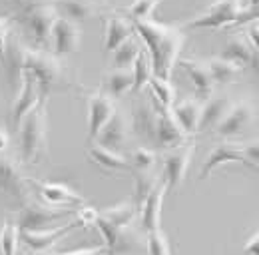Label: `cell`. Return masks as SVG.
<instances>
[{
	"mask_svg": "<svg viewBox=\"0 0 259 255\" xmlns=\"http://www.w3.org/2000/svg\"><path fill=\"white\" fill-rule=\"evenodd\" d=\"M134 34L146 44V54L152 64L154 78L171 80L174 66L180 60V52L186 42V32L176 24H162L154 18L150 20H130Z\"/></svg>",
	"mask_w": 259,
	"mask_h": 255,
	"instance_id": "1",
	"label": "cell"
},
{
	"mask_svg": "<svg viewBox=\"0 0 259 255\" xmlns=\"http://www.w3.org/2000/svg\"><path fill=\"white\" fill-rule=\"evenodd\" d=\"M22 72H28L36 80L42 96H48L50 90L62 88L68 84L64 66L54 54L34 50L28 46H24L22 50Z\"/></svg>",
	"mask_w": 259,
	"mask_h": 255,
	"instance_id": "2",
	"label": "cell"
},
{
	"mask_svg": "<svg viewBox=\"0 0 259 255\" xmlns=\"http://www.w3.org/2000/svg\"><path fill=\"white\" fill-rule=\"evenodd\" d=\"M20 154L28 163H38L46 152L48 138V118H46V96L40 98L38 106L20 122Z\"/></svg>",
	"mask_w": 259,
	"mask_h": 255,
	"instance_id": "3",
	"label": "cell"
},
{
	"mask_svg": "<svg viewBox=\"0 0 259 255\" xmlns=\"http://www.w3.org/2000/svg\"><path fill=\"white\" fill-rule=\"evenodd\" d=\"M251 4H243V2H218L211 4L205 12L197 14L194 20H190L186 24L188 30H199V28H227L229 24L239 26L241 22H251L257 20L255 16H249Z\"/></svg>",
	"mask_w": 259,
	"mask_h": 255,
	"instance_id": "4",
	"label": "cell"
},
{
	"mask_svg": "<svg viewBox=\"0 0 259 255\" xmlns=\"http://www.w3.org/2000/svg\"><path fill=\"white\" fill-rule=\"evenodd\" d=\"M72 214V209H56L48 207L44 203H30L26 201L16 218L18 231H46L52 229V225L64 220Z\"/></svg>",
	"mask_w": 259,
	"mask_h": 255,
	"instance_id": "5",
	"label": "cell"
},
{
	"mask_svg": "<svg viewBox=\"0 0 259 255\" xmlns=\"http://www.w3.org/2000/svg\"><path fill=\"white\" fill-rule=\"evenodd\" d=\"M26 184L32 186L40 201L48 207H64L66 205H86V199L76 193L72 188H68L60 182H46V180H36V178H26Z\"/></svg>",
	"mask_w": 259,
	"mask_h": 255,
	"instance_id": "6",
	"label": "cell"
},
{
	"mask_svg": "<svg viewBox=\"0 0 259 255\" xmlns=\"http://www.w3.org/2000/svg\"><path fill=\"white\" fill-rule=\"evenodd\" d=\"M194 150L195 146L192 142H188L186 146L174 148V150L163 154V167L160 180H162L165 190H176L182 186V182L186 180L192 156H194Z\"/></svg>",
	"mask_w": 259,
	"mask_h": 255,
	"instance_id": "7",
	"label": "cell"
},
{
	"mask_svg": "<svg viewBox=\"0 0 259 255\" xmlns=\"http://www.w3.org/2000/svg\"><path fill=\"white\" fill-rule=\"evenodd\" d=\"M18 18L24 20V24L30 28L36 44L42 46L50 38V32L58 18V12H56L54 4H24L22 14Z\"/></svg>",
	"mask_w": 259,
	"mask_h": 255,
	"instance_id": "8",
	"label": "cell"
},
{
	"mask_svg": "<svg viewBox=\"0 0 259 255\" xmlns=\"http://www.w3.org/2000/svg\"><path fill=\"white\" fill-rule=\"evenodd\" d=\"M40 98H42V94H40V88H38L36 80L28 72H22V76H20V90H18V96H16V100L12 104V112H10L12 126H20V122L38 106Z\"/></svg>",
	"mask_w": 259,
	"mask_h": 255,
	"instance_id": "9",
	"label": "cell"
},
{
	"mask_svg": "<svg viewBox=\"0 0 259 255\" xmlns=\"http://www.w3.org/2000/svg\"><path fill=\"white\" fill-rule=\"evenodd\" d=\"M0 190L12 195L16 201L26 203L28 201V184L14 159L0 154Z\"/></svg>",
	"mask_w": 259,
	"mask_h": 255,
	"instance_id": "10",
	"label": "cell"
},
{
	"mask_svg": "<svg viewBox=\"0 0 259 255\" xmlns=\"http://www.w3.org/2000/svg\"><path fill=\"white\" fill-rule=\"evenodd\" d=\"M128 136H130V122L128 118L116 110L114 116L108 120V124L100 130V134L96 136L94 144L106 148V150H112L116 154H120V150L126 146L128 142Z\"/></svg>",
	"mask_w": 259,
	"mask_h": 255,
	"instance_id": "11",
	"label": "cell"
},
{
	"mask_svg": "<svg viewBox=\"0 0 259 255\" xmlns=\"http://www.w3.org/2000/svg\"><path fill=\"white\" fill-rule=\"evenodd\" d=\"M116 106L114 100L104 92H92L88 96V142L92 144L100 134V130L108 124V120L114 116Z\"/></svg>",
	"mask_w": 259,
	"mask_h": 255,
	"instance_id": "12",
	"label": "cell"
},
{
	"mask_svg": "<svg viewBox=\"0 0 259 255\" xmlns=\"http://www.w3.org/2000/svg\"><path fill=\"white\" fill-rule=\"evenodd\" d=\"M78 225H80L78 222H68L62 227H52V229H46V231H20V239L26 243V247L32 253L46 255L62 237H66Z\"/></svg>",
	"mask_w": 259,
	"mask_h": 255,
	"instance_id": "13",
	"label": "cell"
},
{
	"mask_svg": "<svg viewBox=\"0 0 259 255\" xmlns=\"http://www.w3.org/2000/svg\"><path fill=\"white\" fill-rule=\"evenodd\" d=\"M50 38L54 40V56H68V54H74L80 46V38H82V30H80V24L58 16L52 32H50Z\"/></svg>",
	"mask_w": 259,
	"mask_h": 255,
	"instance_id": "14",
	"label": "cell"
},
{
	"mask_svg": "<svg viewBox=\"0 0 259 255\" xmlns=\"http://www.w3.org/2000/svg\"><path fill=\"white\" fill-rule=\"evenodd\" d=\"M251 120H253V106L247 100H239V102L229 106L227 114L222 118V122L215 126V132L222 138H231V136L241 134Z\"/></svg>",
	"mask_w": 259,
	"mask_h": 255,
	"instance_id": "15",
	"label": "cell"
},
{
	"mask_svg": "<svg viewBox=\"0 0 259 255\" xmlns=\"http://www.w3.org/2000/svg\"><path fill=\"white\" fill-rule=\"evenodd\" d=\"M229 161H241V163L249 165V161L243 156V144H239V142H222V144H218L211 150V154L207 156V159H205L199 178L207 180L218 165H224V163H229Z\"/></svg>",
	"mask_w": 259,
	"mask_h": 255,
	"instance_id": "16",
	"label": "cell"
},
{
	"mask_svg": "<svg viewBox=\"0 0 259 255\" xmlns=\"http://www.w3.org/2000/svg\"><path fill=\"white\" fill-rule=\"evenodd\" d=\"M154 142L160 148H167V150H174V148H180V146L188 144V136L182 132V128L176 124L171 112H165L160 106H158V122H156V138H154Z\"/></svg>",
	"mask_w": 259,
	"mask_h": 255,
	"instance_id": "17",
	"label": "cell"
},
{
	"mask_svg": "<svg viewBox=\"0 0 259 255\" xmlns=\"http://www.w3.org/2000/svg\"><path fill=\"white\" fill-rule=\"evenodd\" d=\"M171 116H174L176 124L182 128V132L186 136H192V134L197 132V126H199L201 102L195 100V98H184V100H180V102L174 104Z\"/></svg>",
	"mask_w": 259,
	"mask_h": 255,
	"instance_id": "18",
	"label": "cell"
},
{
	"mask_svg": "<svg viewBox=\"0 0 259 255\" xmlns=\"http://www.w3.org/2000/svg\"><path fill=\"white\" fill-rule=\"evenodd\" d=\"M106 38H104V50L114 52L118 46H122L126 40L134 36V26L126 16L120 14H110L106 18Z\"/></svg>",
	"mask_w": 259,
	"mask_h": 255,
	"instance_id": "19",
	"label": "cell"
},
{
	"mask_svg": "<svg viewBox=\"0 0 259 255\" xmlns=\"http://www.w3.org/2000/svg\"><path fill=\"white\" fill-rule=\"evenodd\" d=\"M178 66H180L182 70H186V72H188V76L192 78V82H194L197 94L203 96V98H209V96L213 94L215 84H213V80H211V76H209L207 64L203 62V60L182 58V60H178Z\"/></svg>",
	"mask_w": 259,
	"mask_h": 255,
	"instance_id": "20",
	"label": "cell"
},
{
	"mask_svg": "<svg viewBox=\"0 0 259 255\" xmlns=\"http://www.w3.org/2000/svg\"><path fill=\"white\" fill-rule=\"evenodd\" d=\"M156 122H158V104L154 100H148V102H142L136 106L132 126L148 142H154V138H156Z\"/></svg>",
	"mask_w": 259,
	"mask_h": 255,
	"instance_id": "21",
	"label": "cell"
},
{
	"mask_svg": "<svg viewBox=\"0 0 259 255\" xmlns=\"http://www.w3.org/2000/svg\"><path fill=\"white\" fill-rule=\"evenodd\" d=\"M163 195H165V188H163V184H160L156 190L148 195V199L144 201V205L140 207V211H142V222L140 223H142V229L146 233H150L154 229H160Z\"/></svg>",
	"mask_w": 259,
	"mask_h": 255,
	"instance_id": "22",
	"label": "cell"
},
{
	"mask_svg": "<svg viewBox=\"0 0 259 255\" xmlns=\"http://www.w3.org/2000/svg\"><path fill=\"white\" fill-rule=\"evenodd\" d=\"M231 98L229 96H209L205 104H201V116H199V126L197 130H209L215 128L222 118L227 114L229 106H231Z\"/></svg>",
	"mask_w": 259,
	"mask_h": 255,
	"instance_id": "23",
	"label": "cell"
},
{
	"mask_svg": "<svg viewBox=\"0 0 259 255\" xmlns=\"http://www.w3.org/2000/svg\"><path fill=\"white\" fill-rule=\"evenodd\" d=\"M224 60H229L233 64H239L241 68L251 64L253 68L257 66V50L243 38V36H233L224 48V54H222Z\"/></svg>",
	"mask_w": 259,
	"mask_h": 255,
	"instance_id": "24",
	"label": "cell"
},
{
	"mask_svg": "<svg viewBox=\"0 0 259 255\" xmlns=\"http://www.w3.org/2000/svg\"><path fill=\"white\" fill-rule=\"evenodd\" d=\"M138 216V209L134 207L132 201H124V203H118V205H112V207H106L102 211H98V218L102 222L110 223L114 227H132V223Z\"/></svg>",
	"mask_w": 259,
	"mask_h": 255,
	"instance_id": "25",
	"label": "cell"
},
{
	"mask_svg": "<svg viewBox=\"0 0 259 255\" xmlns=\"http://www.w3.org/2000/svg\"><path fill=\"white\" fill-rule=\"evenodd\" d=\"M88 158L92 159L94 163H98L100 167L108 169V172H122V169H130L128 158H124L122 154H116L112 150H106L102 146L94 144L90 150H88Z\"/></svg>",
	"mask_w": 259,
	"mask_h": 255,
	"instance_id": "26",
	"label": "cell"
},
{
	"mask_svg": "<svg viewBox=\"0 0 259 255\" xmlns=\"http://www.w3.org/2000/svg\"><path fill=\"white\" fill-rule=\"evenodd\" d=\"M132 84H134L132 70H114L112 68L104 76V88H106L104 94L110 98H122L124 94L132 92Z\"/></svg>",
	"mask_w": 259,
	"mask_h": 255,
	"instance_id": "27",
	"label": "cell"
},
{
	"mask_svg": "<svg viewBox=\"0 0 259 255\" xmlns=\"http://www.w3.org/2000/svg\"><path fill=\"white\" fill-rule=\"evenodd\" d=\"M162 184L160 176L152 169V172H136V193H134V207L140 211V207L144 205V201L148 199V195Z\"/></svg>",
	"mask_w": 259,
	"mask_h": 255,
	"instance_id": "28",
	"label": "cell"
},
{
	"mask_svg": "<svg viewBox=\"0 0 259 255\" xmlns=\"http://www.w3.org/2000/svg\"><path fill=\"white\" fill-rule=\"evenodd\" d=\"M205 64H207V70H209V76H211L213 84H229V82H233L235 76L241 72V66H239V64L224 60L222 56L209 58Z\"/></svg>",
	"mask_w": 259,
	"mask_h": 255,
	"instance_id": "29",
	"label": "cell"
},
{
	"mask_svg": "<svg viewBox=\"0 0 259 255\" xmlns=\"http://www.w3.org/2000/svg\"><path fill=\"white\" fill-rule=\"evenodd\" d=\"M132 78H134V84H132V92L134 94L142 92L148 86V82L154 78L152 64H150V58H148L146 50H140L136 62L132 64Z\"/></svg>",
	"mask_w": 259,
	"mask_h": 255,
	"instance_id": "30",
	"label": "cell"
},
{
	"mask_svg": "<svg viewBox=\"0 0 259 255\" xmlns=\"http://www.w3.org/2000/svg\"><path fill=\"white\" fill-rule=\"evenodd\" d=\"M140 42L132 36L130 40H126L122 46H118L114 50V56H112V66L114 70H132V64L136 62L138 54H140Z\"/></svg>",
	"mask_w": 259,
	"mask_h": 255,
	"instance_id": "31",
	"label": "cell"
},
{
	"mask_svg": "<svg viewBox=\"0 0 259 255\" xmlns=\"http://www.w3.org/2000/svg\"><path fill=\"white\" fill-rule=\"evenodd\" d=\"M150 90H152V96H154V102L165 110V112H171L174 104H176V88L171 82L167 80H160V78H152L148 82Z\"/></svg>",
	"mask_w": 259,
	"mask_h": 255,
	"instance_id": "32",
	"label": "cell"
},
{
	"mask_svg": "<svg viewBox=\"0 0 259 255\" xmlns=\"http://www.w3.org/2000/svg\"><path fill=\"white\" fill-rule=\"evenodd\" d=\"M54 8L64 12L62 18H68L76 24L90 18L96 12V4H92V2H62V4H54Z\"/></svg>",
	"mask_w": 259,
	"mask_h": 255,
	"instance_id": "33",
	"label": "cell"
},
{
	"mask_svg": "<svg viewBox=\"0 0 259 255\" xmlns=\"http://www.w3.org/2000/svg\"><path fill=\"white\" fill-rule=\"evenodd\" d=\"M20 231L16 223L6 220L0 227V255H18Z\"/></svg>",
	"mask_w": 259,
	"mask_h": 255,
	"instance_id": "34",
	"label": "cell"
},
{
	"mask_svg": "<svg viewBox=\"0 0 259 255\" xmlns=\"http://www.w3.org/2000/svg\"><path fill=\"white\" fill-rule=\"evenodd\" d=\"M130 165L136 167V172H152L156 169V163H158V156L154 150L150 148H136L130 156Z\"/></svg>",
	"mask_w": 259,
	"mask_h": 255,
	"instance_id": "35",
	"label": "cell"
},
{
	"mask_svg": "<svg viewBox=\"0 0 259 255\" xmlns=\"http://www.w3.org/2000/svg\"><path fill=\"white\" fill-rule=\"evenodd\" d=\"M146 249H148V255H171L169 241L162 229H154L146 233Z\"/></svg>",
	"mask_w": 259,
	"mask_h": 255,
	"instance_id": "36",
	"label": "cell"
},
{
	"mask_svg": "<svg viewBox=\"0 0 259 255\" xmlns=\"http://www.w3.org/2000/svg\"><path fill=\"white\" fill-rule=\"evenodd\" d=\"M156 8H158V2H134L126 6L128 20H150Z\"/></svg>",
	"mask_w": 259,
	"mask_h": 255,
	"instance_id": "37",
	"label": "cell"
},
{
	"mask_svg": "<svg viewBox=\"0 0 259 255\" xmlns=\"http://www.w3.org/2000/svg\"><path fill=\"white\" fill-rule=\"evenodd\" d=\"M76 218L78 223L84 225V227H90V225H96L98 222V209L92 205H82L78 211H76Z\"/></svg>",
	"mask_w": 259,
	"mask_h": 255,
	"instance_id": "38",
	"label": "cell"
},
{
	"mask_svg": "<svg viewBox=\"0 0 259 255\" xmlns=\"http://www.w3.org/2000/svg\"><path fill=\"white\" fill-rule=\"evenodd\" d=\"M10 24H12L10 18L0 16V62L4 60L6 46H8V40H10Z\"/></svg>",
	"mask_w": 259,
	"mask_h": 255,
	"instance_id": "39",
	"label": "cell"
},
{
	"mask_svg": "<svg viewBox=\"0 0 259 255\" xmlns=\"http://www.w3.org/2000/svg\"><path fill=\"white\" fill-rule=\"evenodd\" d=\"M54 255H108L106 247L100 245L94 249H76V251H64V253H54Z\"/></svg>",
	"mask_w": 259,
	"mask_h": 255,
	"instance_id": "40",
	"label": "cell"
},
{
	"mask_svg": "<svg viewBox=\"0 0 259 255\" xmlns=\"http://www.w3.org/2000/svg\"><path fill=\"white\" fill-rule=\"evenodd\" d=\"M259 233L255 231L249 239H247V243H245V247H243V251H245V255H259Z\"/></svg>",
	"mask_w": 259,
	"mask_h": 255,
	"instance_id": "41",
	"label": "cell"
},
{
	"mask_svg": "<svg viewBox=\"0 0 259 255\" xmlns=\"http://www.w3.org/2000/svg\"><path fill=\"white\" fill-rule=\"evenodd\" d=\"M6 148H8V134L0 128V154H2Z\"/></svg>",
	"mask_w": 259,
	"mask_h": 255,
	"instance_id": "42",
	"label": "cell"
},
{
	"mask_svg": "<svg viewBox=\"0 0 259 255\" xmlns=\"http://www.w3.org/2000/svg\"><path fill=\"white\" fill-rule=\"evenodd\" d=\"M26 255H42V253H32V251H30V253H26Z\"/></svg>",
	"mask_w": 259,
	"mask_h": 255,
	"instance_id": "43",
	"label": "cell"
}]
</instances>
